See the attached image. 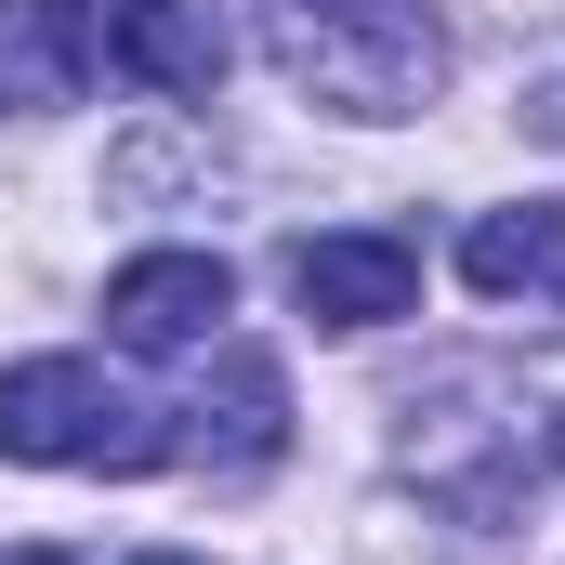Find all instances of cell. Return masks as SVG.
Returning <instances> with one entry per match:
<instances>
[{
	"mask_svg": "<svg viewBox=\"0 0 565 565\" xmlns=\"http://www.w3.org/2000/svg\"><path fill=\"white\" fill-rule=\"evenodd\" d=\"M106 79V0H0V106H79Z\"/></svg>",
	"mask_w": 565,
	"mask_h": 565,
	"instance_id": "5",
	"label": "cell"
},
{
	"mask_svg": "<svg viewBox=\"0 0 565 565\" xmlns=\"http://www.w3.org/2000/svg\"><path fill=\"white\" fill-rule=\"evenodd\" d=\"M224 316H237V277H224L211 250H145V264L106 277L119 355H198V342H224Z\"/></svg>",
	"mask_w": 565,
	"mask_h": 565,
	"instance_id": "3",
	"label": "cell"
},
{
	"mask_svg": "<svg viewBox=\"0 0 565 565\" xmlns=\"http://www.w3.org/2000/svg\"><path fill=\"white\" fill-rule=\"evenodd\" d=\"M289 302H302L316 329H395V316L422 302V250L382 237V224H355V237H302V250H289Z\"/></svg>",
	"mask_w": 565,
	"mask_h": 565,
	"instance_id": "4",
	"label": "cell"
},
{
	"mask_svg": "<svg viewBox=\"0 0 565 565\" xmlns=\"http://www.w3.org/2000/svg\"><path fill=\"white\" fill-rule=\"evenodd\" d=\"M106 79L198 106V93L224 79V26H211V0H106Z\"/></svg>",
	"mask_w": 565,
	"mask_h": 565,
	"instance_id": "6",
	"label": "cell"
},
{
	"mask_svg": "<svg viewBox=\"0 0 565 565\" xmlns=\"http://www.w3.org/2000/svg\"><path fill=\"white\" fill-rule=\"evenodd\" d=\"M184 434L132 408L93 355H26L0 369V460H40V473H158Z\"/></svg>",
	"mask_w": 565,
	"mask_h": 565,
	"instance_id": "2",
	"label": "cell"
},
{
	"mask_svg": "<svg viewBox=\"0 0 565 565\" xmlns=\"http://www.w3.org/2000/svg\"><path fill=\"white\" fill-rule=\"evenodd\" d=\"M553 473H565V422H553Z\"/></svg>",
	"mask_w": 565,
	"mask_h": 565,
	"instance_id": "11",
	"label": "cell"
},
{
	"mask_svg": "<svg viewBox=\"0 0 565 565\" xmlns=\"http://www.w3.org/2000/svg\"><path fill=\"white\" fill-rule=\"evenodd\" d=\"M250 26H264V66L329 119H422L447 93L434 0H250Z\"/></svg>",
	"mask_w": 565,
	"mask_h": 565,
	"instance_id": "1",
	"label": "cell"
},
{
	"mask_svg": "<svg viewBox=\"0 0 565 565\" xmlns=\"http://www.w3.org/2000/svg\"><path fill=\"white\" fill-rule=\"evenodd\" d=\"M460 277L487 302H526L540 329H565V211H473L460 224Z\"/></svg>",
	"mask_w": 565,
	"mask_h": 565,
	"instance_id": "7",
	"label": "cell"
},
{
	"mask_svg": "<svg viewBox=\"0 0 565 565\" xmlns=\"http://www.w3.org/2000/svg\"><path fill=\"white\" fill-rule=\"evenodd\" d=\"M184 422H198V447H211L224 473H264V460L289 447V382H277V355H250V342H224Z\"/></svg>",
	"mask_w": 565,
	"mask_h": 565,
	"instance_id": "8",
	"label": "cell"
},
{
	"mask_svg": "<svg viewBox=\"0 0 565 565\" xmlns=\"http://www.w3.org/2000/svg\"><path fill=\"white\" fill-rule=\"evenodd\" d=\"M132 565H198V553H132Z\"/></svg>",
	"mask_w": 565,
	"mask_h": 565,
	"instance_id": "9",
	"label": "cell"
},
{
	"mask_svg": "<svg viewBox=\"0 0 565 565\" xmlns=\"http://www.w3.org/2000/svg\"><path fill=\"white\" fill-rule=\"evenodd\" d=\"M13 565H66V553H13Z\"/></svg>",
	"mask_w": 565,
	"mask_h": 565,
	"instance_id": "10",
	"label": "cell"
}]
</instances>
